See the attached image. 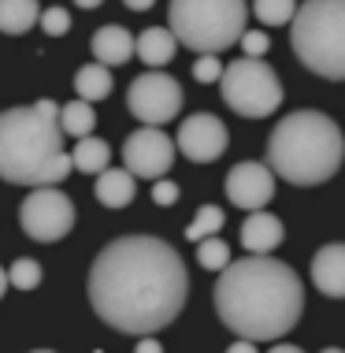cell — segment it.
<instances>
[{"label":"cell","mask_w":345,"mask_h":353,"mask_svg":"<svg viewBox=\"0 0 345 353\" xmlns=\"http://www.w3.org/2000/svg\"><path fill=\"white\" fill-rule=\"evenodd\" d=\"M189 298V272L175 245L152 234H127L101 250L90 268L93 312L123 331L149 335L167 327Z\"/></svg>","instance_id":"obj_1"},{"label":"cell","mask_w":345,"mask_h":353,"mask_svg":"<svg viewBox=\"0 0 345 353\" xmlns=\"http://www.w3.org/2000/svg\"><path fill=\"white\" fill-rule=\"evenodd\" d=\"M216 312L234 335L253 339L256 346H271L301 320L304 283L271 253H249L245 261H230L219 272Z\"/></svg>","instance_id":"obj_2"},{"label":"cell","mask_w":345,"mask_h":353,"mask_svg":"<svg viewBox=\"0 0 345 353\" xmlns=\"http://www.w3.org/2000/svg\"><path fill=\"white\" fill-rule=\"evenodd\" d=\"M71 171L63 152L60 104L37 101L0 112V179L12 186H56Z\"/></svg>","instance_id":"obj_3"},{"label":"cell","mask_w":345,"mask_h":353,"mask_svg":"<svg viewBox=\"0 0 345 353\" xmlns=\"http://www.w3.org/2000/svg\"><path fill=\"white\" fill-rule=\"evenodd\" d=\"M345 160L342 127L323 112H290L267 138V168L293 186H320Z\"/></svg>","instance_id":"obj_4"},{"label":"cell","mask_w":345,"mask_h":353,"mask_svg":"<svg viewBox=\"0 0 345 353\" xmlns=\"http://www.w3.org/2000/svg\"><path fill=\"white\" fill-rule=\"evenodd\" d=\"M290 23L297 60L320 79L345 82V0H304Z\"/></svg>","instance_id":"obj_5"},{"label":"cell","mask_w":345,"mask_h":353,"mask_svg":"<svg viewBox=\"0 0 345 353\" xmlns=\"http://www.w3.org/2000/svg\"><path fill=\"white\" fill-rule=\"evenodd\" d=\"M249 19L245 0H171L167 30L194 52H227Z\"/></svg>","instance_id":"obj_6"},{"label":"cell","mask_w":345,"mask_h":353,"mask_svg":"<svg viewBox=\"0 0 345 353\" xmlns=\"http://www.w3.org/2000/svg\"><path fill=\"white\" fill-rule=\"evenodd\" d=\"M219 90H223L227 108H234L245 119H264L282 104V82L271 71V63H264V56H242L227 63L219 74Z\"/></svg>","instance_id":"obj_7"},{"label":"cell","mask_w":345,"mask_h":353,"mask_svg":"<svg viewBox=\"0 0 345 353\" xmlns=\"http://www.w3.org/2000/svg\"><path fill=\"white\" fill-rule=\"evenodd\" d=\"M127 108L130 116L145 127H164L182 112V85L178 79H171L167 71L160 68H149L145 74L130 82V93H127Z\"/></svg>","instance_id":"obj_8"},{"label":"cell","mask_w":345,"mask_h":353,"mask_svg":"<svg viewBox=\"0 0 345 353\" xmlns=\"http://www.w3.org/2000/svg\"><path fill=\"white\" fill-rule=\"evenodd\" d=\"M19 223L34 242H60L74 227V205L60 186H34L19 208Z\"/></svg>","instance_id":"obj_9"},{"label":"cell","mask_w":345,"mask_h":353,"mask_svg":"<svg viewBox=\"0 0 345 353\" xmlns=\"http://www.w3.org/2000/svg\"><path fill=\"white\" fill-rule=\"evenodd\" d=\"M123 164L134 179H160L175 164V141L164 134V127H141L123 141Z\"/></svg>","instance_id":"obj_10"},{"label":"cell","mask_w":345,"mask_h":353,"mask_svg":"<svg viewBox=\"0 0 345 353\" xmlns=\"http://www.w3.org/2000/svg\"><path fill=\"white\" fill-rule=\"evenodd\" d=\"M227 127L219 123V116H212V112H197V116H189L186 123L178 127V138L175 145L186 160H194V164H212V160H219L227 152Z\"/></svg>","instance_id":"obj_11"},{"label":"cell","mask_w":345,"mask_h":353,"mask_svg":"<svg viewBox=\"0 0 345 353\" xmlns=\"http://www.w3.org/2000/svg\"><path fill=\"white\" fill-rule=\"evenodd\" d=\"M227 197H230V205L245 208V212L264 208L275 197V171L260 164V160H242L227 175Z\"/></svg>","instance_id":"obj_12"},{"label":"cell","mask_w":345,"mask_h":353,"mask_svg":"<svg viewBox=\"0 0 345 353\" xmlns=\"http://www.w3.org/2000/svg\"><path fill=\"white\" fill-rule=\"evenodd\" d=\"M312 283L327 298H345V242H331L312 256Z\"/></svg>","instance_id":"obj_13"},{"label":"cell","mask_w":345,"mask_h":353,"mask_svg":"<svg viewBox=\"0 0 345 353\" xmlns=\"http://www.w3.org/2000/svg\"><path fill=\"white\" fill-rule=\"evenodd\" d=\"M282 234H286L282 219L271 212H260V208H253L242 223V245L249 253H275L282 245Z\"/></svg>","instance_id":"obj_14"},{"label":"cell","mask_w":345,"mask_h":353,"mask_svg":"<svg viewBox=\"0 0 345 353\" xmlns=\"http://www.w3.org/2000/svg\"><path fill=\"white\" fill-rule=\"evenodd\" d=\"M175 52H178V37L167 26H149V30L134 37V56L145 68H164V63L175 60Z\"/></svg>","instance_id":"obj_15"},{"label":"cell","mask_w":345,"mask_h":353,"mask_svg":"<svg viewBox=\"0 0 345 353\" xmlns=\"http://www.w3.org/2000/svg\"><path fill=\"white\" fill-rule=\"evenodd\" d=\"M93 56H97V63H104V68H119V63H127L134 56V37L130 30H123V26H101L97 34H93L90 41Z\"/></svg>","instance_id":"obj_16"},{"label":"cell","mask_w":345,"mask_h":353,"mask_svg":"<svg viewBox=\"0 0 345 353\" xmlns=\"http://www.w3.org/2000/svg\"><path fill=\"white\" fill-rule=\"evenodd\" d=\"M97 201L104 205V208H127L130 201H134V194H138V183H134V175L127 168H104V171H97Z\"/></svg>","instance_id":"obj_17"},{"label":"cell","mask_w":345,"mask_h":353,"mask_svg":"<svg viewBox=\"0 0 345 353\" xmlns=\"http://www.w3.org/2000/svg\"><path fill=\"white\" fill-rule=\"evenodd\" d=\"M112 71L104 68V63H85V68H79V74H74V93H79L82 101L97 104L112 93Z\"/></svg>","instance_id":"obj_18"},{"label":"cell","mask_w":345,"mask_h":353,"mask_svg":"<svg viewBox=\"0 0 345 353\" xmlns=\"http://www.w3.org/2000/svg\"><path fill=\"white\" fill-rule=\"evenodd\" d=\"M108 160H112V145L104 138H93V134L79 138V145H74V152H71V164L79 171H85V175L104 171V168H108Z\"/></svg>","instance_id":"obj_19"},{"label":"cell","mask_w":345,"mask_h":353,"mask_svg":"<svg viewBox=\"0 0 345 353\" xmlns=\"http://www.w3.org/2000/svg\"><path fill=\"white\" fill-rule=\"evenodd\" d=\"M37 0H0V30L4 34H26L37 23Z\"/></svg>","instance_id":"obj_20"},{"label":"cell","mask_w":345,"mask_h":353,"mask_svg":"<svg viewBox=\"0 0 345 353\" xmlns=\"http://www.w3.org/2000/svg\"><path fill=\"white\" fill-rule=\"evenodd\" d=\"M93 123H97V116H93V104L90 101H67L63 108H60V130H63V138L71 134V138H85V134H93Z\"/></svg>","instance_id":"obj_21"},{"label":"cell","mask_w":345,"mask_h":353,"mask_svg":"<svg viewBox=\"0 0 345 353\" xmlns=\"http://www.w3.org/2000/svg\"><path fill=\"white\" fill-rule=\"evenodd\" d=\"M197 264L205 272H223L227 264H230V245L219 234L200 238V242H197Z\"/></svg>","instance_id":"obj_22"},{"label":"cell","mask_w":345,"mask_h":353,"mask_svg":"<svg viewBox=\"0 0 345 353\" xmlns=\"http://www.w3.org/2000/svg\"><path fill=\"white\" fill-rule=\"evenodd\" d=\"M223 223H227L223 208L200 205L197 216H194V223L186 227V238H189V242H200V238H208V234H219V231H223Z\"/></svg>","instance_id":"obj_23"},{"label":"cell","mask_w":345,"mask_h":353,"mask_svg":"<svg viewBox=\"0 0 345 353\" xmlns=\"http://www.w3.org/2000/svg\"><path fill=\"white\" fill-rule=\"evenodd\" d=\"M297 12V0H253V15L264 26H286Z\"/></svg>","instance_id":"obj_24"},{"label":"cell","mask_w":345,"mask_h":353,"mask_svg":"<svg viewBox=\"0 0 345 353\" xmlns=\"http://www.w3.org/2000/svg\"><path fill=\"white\" fill-rule=\"evenodd\" d=\"M8 283H12L15 290H34V286H41V264L30 261V256H19L12 268H8Z\"/></svg>","instance_id":"obj_25"},{"label":"cell","mask_w":345,"mask_h":353,"mask_svg":"<svg viewBox=\"0 0 345 353\" xmlns=\"http://www.w3.org/2000/svg\"><path fill=\"white\" fill-rule=\"evenodd\" d=\"M37 23H41L45 34L60 37V34L71 30V12H67V8H45V12L37 15Z\"/></svg>","instance_id":"obj_26"},{"label":"cell","mask_w":345,"mask_h":353,"mask_svg":"<svg viewBox=\"0 0 345 353\" xmlns=\"http://www.w3.org/2000/svg\"><path fill=\"white\" fill-rule=\"evenodd\" d=\"M223 74V63H219V52H200L194 63V79L197 82H219Z\"/></svg>","instance_id":"obj_27"},{"label":"cell","mask_w":345,"mask_h":353,"mask_svg":"<svg viewBox=\"0 0 345 353\" xmlns=\"http://www.w3.org/2000/svg\"><path fill=\"white\" fill-rule=\"evenodd\" d=\"M238 45H242L245 56H267V49H271V37H267L264 30H242Z\"/></svg>","instance_id":"obj_28"},{"label":"cell","mask_w":345,"mask_h":353,"mask_svg":"<svg viewBox=\"0 0 345 353\" xmlns=\"http://www.w3.org/2000/svg\"><path fill=\"white\" fill-rule=\"evenodd\" d=\"M152 201H156L160 208L175 205V201H178V186H175V183H167V179L160 175L156 183H152Z\"/></svg>","instance_id":"obj_29"},{"label":"cell","mask_w":345,"mask_h":353,"mask_svg":"<svg viewBox=\"0 0 345 353\" xmlns=\"http://www.w3.org/2000/svg\"><path fill=\"white\" fill-rule=\"evenodd\" d=\"M253 350H256L253 339H242V335H238L234 342H230V353H253Z\"/></svg>","instance_id":"obj_30"},{"label":"cell","mask_w":345,"mask_h":353,"mask_svg":"<svg viewBox=\"0 0 345 353\" xmlns=\"http://www.w3.org/2000/svg\"><path fill=\"white\" fill-rule=\"evenodd\" d=\"M138 350H141V353H156V350H160V339L141 335V339H138Z\"/></svg>","instance_id":"obj_31"},{"label":"cell","mask_w":345,"mask_h":353,"mask_svg":"<svg viewBox=\"0 0 345 353\" xmlns=\"http://www.w3.org/2000/svg\"><path fill=\"white\" fill-rule=\"evenodd\" d=\"M123 4H127L130 12H149V8L156 4V0H123Z\"/></svg>","instance_id":"obj_32"},{"label":"cell","mask_w":345,"mask_h":353,"mask_svg":"<svg viewBox=\"0 0 345 353\" xmlns=\"http://www.w3.org/2000/svg\"><path fill=\"white\" fill-rule=\"evenodd\" d=\"M74 4H79V8H101L104 0H74Z\"/></svg>","instance_id":"obj_33"},{"label":"cell","mask_w":345,"mask_h":353,"mask_svg":"<svg viewBox=\"0 0 345 353\" xmlns=\"http://www.w3.org/2000/svg\"><path fill=\"white\" fill-rule=\"evenodd\" d=\"M4 290H8V268H0V298H4Z\"/></svg>","instance_id":"obj_34"}]
</instances>
